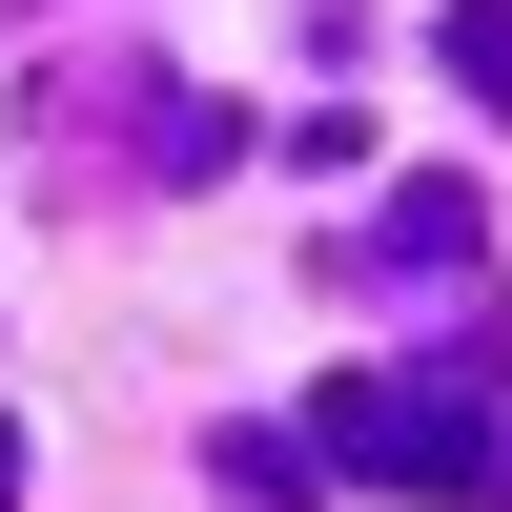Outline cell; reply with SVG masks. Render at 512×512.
<instances>
[{
  "label": "cell",
  "instance_id": "obj_1",
  "mask_svg": "<svg viewBox=\"0 0 512 512\" xmlns=\"http://www.w3.org/2000/svg\"><path fill=\"white\" fill-rule=\"evenodd\" d=\"M349 451H390V472H410V492H451V512L492 492V431H472V390H390V410L349 390Z\"/></svg>",
  "mask_w": 512,
  "mask_h": 512
}]
</instances>
